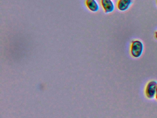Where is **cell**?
<instances>
[{"label": "cell", "mask_w": 157, "mask_h": 118, "mask_svg": "<svg viewBox=\"0 0 157 118\" xmlns=\"http://www.w3.org/2000/svg\"><path fill=\"white\" fill-rule=\"evenodd\" d=\"M85 5L91 12H96L99 10V6L96 0H86Z\"/></svg>", "instance_id": "cell-5"}, {"label": "cell", "mask_w": 157, "mask_h": 118, "mask_svg": "<svg viewBox=\"0 0 157 118\" xmlns=\"http://www.w3.org/2000/svg\"><path fill=\"white\" fill-rule=\"evenodd\" d=\"M155 38L157 39V31L155 32Z\"/></svg>", "instance_id": "cell-6"}, {"label": "cell", "mask_w": 157, "mask_h": 118, "mask_svg": "<svg viewBox=\"0 0 157 118\" xmlns=\"http://www.w3.org/2000/svg\"><path fill=\"white\" fill-rule=\"evenodd\" d=\"M157 82L155 81H150L148 83L146 88V94L147 97L152 99L156 95Z\"/></svg>", "instance_id": "cell-2"}, {"label": "cell", "mask_w": 157, "mask_h": 118, "mask_svg": "<svg viewBox=\"0 0 157 118\" xmlns=\"http://www.w3.org/2000/svg\"><path fill=\"white\" fill-rule=\"evenodd\" d=\"M132 3V0H118L117 2V8L119 11H126Z\"/></svg>", "instance_id": "cell-4"}, {"label": "cell", "mask_w": 157, "mask_h": 118, "mask_svg": "<svg viewBox=\"0 0 157 118\" xmlns=\"http://www.w3.org/2000/svg\"><path fill=\"white\" fill-rule=\"evenodd\" d=\"M143 43L138 40L133 41L131 42V54L135 58H139L141 56L143 51Z\"/></svg>", "instance_id": "cell-1"}, {"label": "cell", "mask_w": 157, "mask_h": 118, "mask_svg": "<svg viewBox=\"0 0 157 118\" xmlns=\"http://www.w3.org/2000/svg\"><path fill=\"white\" fill-rule=\"evenodd\" d=\"M155 96H156V98L157 99V89H156V95H155Z\"/></svg>", "instance_id": "cell-7"}, {"label": "cell", "mask_w": 157, "mask_h": 118, "mask_svg": "<svg viewBox=\"0 0 157 118\" xmlns=\"http://www.w3.org/2000/svg\"><path fill=\"white\" fill-rule=\"evenodd\" d=\"M101 5L106 14L112 13L114 10L115 6L112 0H101Z\"/></svg>", "instance_id": "cell-3"}]
</instances>
